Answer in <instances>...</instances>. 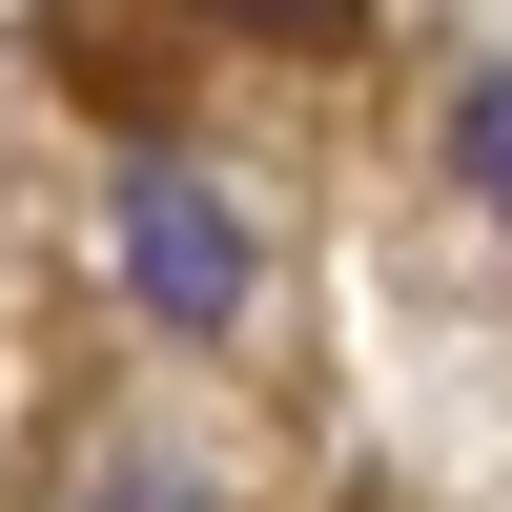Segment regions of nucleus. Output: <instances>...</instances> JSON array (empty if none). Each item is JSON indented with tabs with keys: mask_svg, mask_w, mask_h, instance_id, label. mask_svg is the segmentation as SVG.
<instances>
[{
	"mask_svg": "<svg viewBox=\"0 0 512 512\" xmlns=\"http://www.w3.org/2000/svg\"><path fill=\"white\" fill-rule=\"evenodd\" d=\"M451 164H472V205H512V62L472 82V103H451Z\"/></svg>",
	"mask_w": 512,
	"mask_h": 512,
	"instance_id": "2",
	"label": "nucleus"
},
{
	"mask_svg": "<svg viewBox=\"0 0 512 512\" xmlns=\"http://www.w3.org/2000/svg\"><path fill=\"white\" fill-rule=\"evenodd\" d=\"M123 287H144L164 328H246L267 246H246V205L205 185V164H123Z\"/></svg>",
	"mask_w": 512,
	"mask_h": 512,
	"instance_id": "1",
	"label": "nucleus"
},
{
	"mask_svg": "<svg viewBox=\"0 0 512 512\" xmlns=\"http://www.w3.org/2000/svg\"><path fill=\"white\" fill-rule=\"evenodd\" d=\"M246 41H328V21H369V0H226Z\"/></svg>",
	"mask_w": 512,
	"mask_h": 512,
	"instance_id": "3",
	"label": "nucleus"
}]
</instances>
